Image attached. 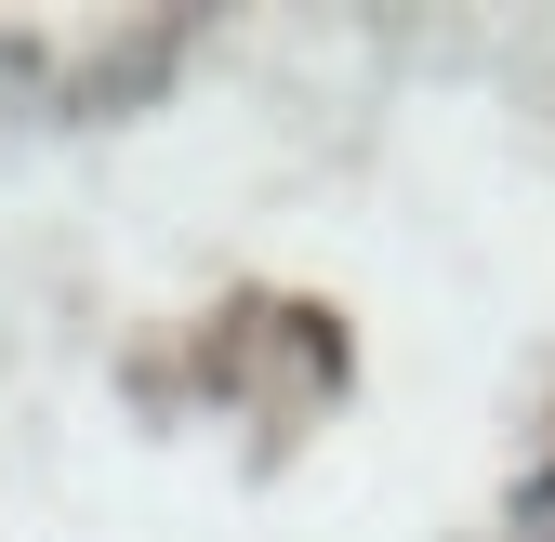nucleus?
<instances>
[{"label": "nucleus", "mask_w": 555, "mask_h": 542, "mask_svg": "<svg viewBox=\"0 0 555 542\" xmlns=\"http://www.w3.org/2000/svg\"><path fill=\"white\" fill-rule=\"evenodd\" d=\"M503 529H516V542H555V463H529V477H516V503H503Z\"/></svg>", "instance_id": "obj_1"}]
</instances>
